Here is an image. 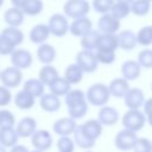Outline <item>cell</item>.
<instances>
[{"label":"cell","mask_w":152,"mask_h":152,"mask_svg":"<svg viewBox=\"0 0 152 152\" xmlns=\"http://www.w3.org/2000/svg\"><path fill=\"white\" fill-rule=\"evenodd\" d=\"M64 101L68 108V114L71 119H82L88 112V102L86 93L81 89H70L64 96Z\"/></svg>","instance_id":"obj_1"},{"label":"cell","mask_w":152,"mask_h":152,"mask_svg":"<svg viewBox=\"0 0 152 152\" xmlns=\"http://www.w3.org/2000/svg\"><path fill=\"white\" fill-rule=\"evenodd\" d=\"M110 94L108 90V86L103 83H94L86 91V99L88 104L94 107L106 106L109 101Z\"/></svg>","instance_id":"obj_2"},{"label":"cell","mask_w":152,"mask_h":152,"mask_svg":"<svg viewBox=\"0 0 152 152\" xmlns=\"http://www.w3.org/2000/svg\"><path fill=\"white\" fill-rule=\"evenodd\" d=\"M121 124L125 129L137 133L146 125V116L140 109H128L122 115Z\"/></svg>","instance_id":"obj_3"},{"label":"cell","mask_w":152,"mask_h":152,"mask_svg":"<svg viewBox=\"0 0 152 152\" xmlns=\"http://www.w3.org/2000/svg\"><path fill=\"white\" fill-rule=\"evenodd\" d=\"M63 11L66 18L77 19L81 17H87L90 11V4L88 0H66Z\"/></svg>","instance_id":"obj_4"},{"label":"cell","mask_w":152,"mask_h":152,"mask_svg":"<svg viewBox=\"0 0 152 152\" xmlns=\"http://www.w3.org/2000/svg\"><path fill=\"white\" fill-rule=\"evenodd\" d=\"M76 64L82 69L84 74H91L97 70L99 62L95 56V51L81 50L76 55Z\"/></svg>","instance_id":"obj_5"},{"label":"cell","mask_w":152,"mask_h":152,"mask_svg":"<svg viewBox=\"0 0 152 152\" xmlns=\"http://www.w3.org/2000/svg\"><path fill=\"white\" fill-rule=\"evenodd\" d=\"M48 27L50 31V34L55 37H64L69 32V21L68 18L64 14L55 13L49 18Z\"/></svg>","instance_id":"obj_6"},{"label":"cell","mask_w":152,"mask_h":152,"mask_svg":"<svg viewBox=\"0 0 152 152\" xmlns=\"http://www.w3.org/2000/svg\"><path fill=\"white\" fill-rule=\"evenodd\" d=\"M0 81L2 86L8 89L17 88L23 82V70H19L14 66H7L0 72Z\"/></svg>","instance_id":"obj_7"},{"label":"cell","mask_w":152,"mask_h":152,"mask_svg":"<svg viewBox=\"0 0 152 152\" xmlns=\"http://www.w3.org/2000/svg\"><path fill=\"white\" fill-rule=\"evenodd\" d=\"M10 59H11L12 66L19 70L28 69L33 63V56L26 49H15L10 55Z\"/></svg>","instance_id":"obj_8"},{"label":"cell","mask_w":152,"mask_h":152,"mask_svg":"<svg viewBox=\"0 0 152 152\" xmlns=\"http://www.w3.org/2000/svg\"><path fill=\"white\" fill-rule=\"evenodd\" d=\"M137 139H138V135L135 132L124 128L115 134L114 145L119 151H129L133 148Z\"/></svg>","instance_id":"obj_9"},{"label":"cell","mask_w":152,"mask_h":152,"mask_svg":"<svg viewBox=\"0 0 152 152\" xmlns=\"http://www.w3.org/2000/svg\"><path fill=\"white\" fill-rule=\"evenodd\" d=\"M52 135L48 129H37L31 137V145L37 151H48L52 146Z\"/></svg>","instance_id":"obj_10"},{"label":"cell","mask_w":152,"mask_h":152,"mask_svg":"<svg viewBox=\"0 0 152 152\" xmlns=\"http://www.w3.org/2000/svg\"><path fill=\"white\" fill-rule=\"evenodd\" d=\"M76 127H77L76 120L71 119L70 116H65V118H61L53 122L52 131H53V133H56L59 137H70L75 132Z\"/></svg>","instance_id":"obj_11"},{"label":"cell","mask_w":152,"mask_h":152,"mask_svg":"<svg viewBox=\"0 0 152 152\" xmlns=\"http://www.w3.org/2000/svg\"><path fill=\"white\" fill-rule=\"evenodd\" d=\"M120 20L114 18L112 14H101L97 20V31L100 33H109L115 34L120 30Z\"/></svg>","instance_id":"obj_12"},{"label":"cell","mask_w":152,"mask_h":152,"mask_svg":"<svg viewBox=\"0 0 152 152\" xmlns=\"http://www.w3.org/2000/svg\"><path fill=\"white\" fill-rule=\"evenodd\" d=\"M124 102L128 109H140L145 102V94L140 88H129L124 96Z\"/></svg>","instance_id":"obj_13"},{"label":"cell","mask_w":152,"mask_h":152,"mask_svg":"<svg viewBox=\"0 0 152 152\" xmlns=\"http://www.w3.org/2000/svg\"><path fill=\"white\" fill-rule=\"evenodd\" d=\"M120 119L119 110L113 106H102L97 112V120L102 126H114Z\"/></svg>","instance_id":"obj_14"},{"label":"cell","mask_w":152,"mask_h":152,"mask_svg":"<svg viewBox=\"0 0 152 152\" xmlns=\"http://www.w3.org/2000/svg\"><path fill=\"white\" fill-rule=\"evenodd\" d=\"M14 128L19 138H31L37 131V121L32 116H24L15 124Z\"/></svg>","instance_id":"obj_15"},{"label":"cell","mask_w":152,"mask_h":152,"mask_svg":"<svg viewBox=\"0 0 152 152\" xmlns=\"http://www.w3.org/2000/svg\"><path fill=\"white\" fill-rule=\"evenodd\" d=\"M93 30V23L88 17H81L77 19H72L71 24H69V32L75 37H83L88 32Z\"/></svg>","instance_id":"obj_16"},{"label":"cell","mask_w":152,"mask_h":152,"mask_svg":"<svg viewBox=\"0 0 152 152\" xmlns=\"http://www.w3.org/2000/svg\"><path fill=\"white\" fill-rule=\"evenodd\" d=\"M129 88H131L129 82L125 80L124 77L113 78L108 84V90H109L110 96L116 97V99H124V96L126 95Z\"/></svg>","instance_id":"obj_17"},{"label":"cell","mask_w":152,"mask_h":152,"mask_svg":"<svg viewBox=\"0 0 152 152\" xmlns=\"http://www.w3.org/2000/svg\"><path fill=\"white\" fill-rule=\"evenodd\" d=\"M141 74V66L134 59H127L121 64V77L129 81H135Z\"/></svg>","instance_id":"obj_18"},{"label":"cell","mask_w":152,"mask_h":152,"mask_svg":"<svg viewBox=\"0 0 152 152\" xmlns=\"http://www.w3.org/2000/svg\"><path fill=\"white\" fill-rule=\"evenodd\" d=\"M80 128L82 129V132L90 139V140H94L96 141L101 134H102V125L101 122L97 120V119H90V120H87L84 124H81L78 125Z\"/></svg>","instance_id":"obj_19"},{"label":"cell","mask_w":152,"mask_h":152,"mask_svg":"<svg viewBox=\"0 0 152 152\" xmlns=\"http://www.w3.org/2000/svg\"><path fill=\"white\" fill-rule=\"evenodd\" d=\"M39 106L46 113H55L59 110L62 102L58 96L51 93H45L39 97Z\"/></svg>","instance_id":"obj_20"},{"label":"cell","mask_w":152,"mask_h":152,"mask_svg":"<svg viewBox=\"0 0 152 152\" xmlns=\"http://www.w3.org/2000/svg\"><path fill=\"white\" fill-rule=\"evenodd\" d=\"M49 37H50V31L46 24H37L28 32L30 42L38 45L45 43L49 39Z\"/></svg>","instance_id":"obj_21"},{"label":"cell","mask_w":152,"mask_h":152,"mask_svg":"<svg viewBox=\"0 0 152 152\" xmlns=\"http://www.w3.org/2000/svg\"><path fill=\"white\" fill-rule=\"evenodd\" d=\"M116 34H118L119 49L124 51H131L138 45L135 33L132 30H122Z\"/></svg>","instance_id":"obj_22"},{"label":"cell","mask_w":152,"mask_h":152,"mask_svg":"<svg viewBox=\"0 0 152 152\" xmlns=\"http://www.w3.org/2000/svg\"><path fill=\"white\" fill-rule=\"evenodd\" d=\"M24 20H25V14L20 8L12 6L7 8L4 13V21L7 24V26L19 27L20 25H23Z\"/></svg>","instance_id":"obj_23"},{"label":"cell","mask_w":152,"mask_h":152,"mask_svg":"<svg viewBox=\"0 0 152 152\" xmlns=\"http://www.w3.org/2000/svg\"><path fill=\"white\" fill-rule=\"evenodd\" d=\"M56 49L51 44L43 43L37 49V58L42 64H51L56 58Z\"/></svg>","instance_id":"obj_24"},{"label":"cell","mask_w":152,"mask_h":152,"mask_svg":"<svg viewBox=\"0 0 152 152\" xmlns=\"http://www.w3.org/2000/svg\"><path fill=\"white\" fill-rule=\"evenodd\" d=\"M36 97H33L30 93H27L25 89L19 90L14 95V104L17 108L21 110H28L34 106Z\"/></svg>","instance_id":"obj_25"},{"label":"cell","mask_w":152,"mask_h":152,"mask_svg":"<svg viewBox=\"0 0 152 152\" xmlns=\"http://www.w3.org/2000/svg\"><path fill=\"white\" fill-rule=\"evenodd\" d=\"M19 137L15 132L14 127H5L0 128V145L5 148H11L12 146L17 145Z\"/></svg>","instance_id":"obj_26"},{"label":"cell","mask_w":152,"mask_h":152,"mask_svg":"<svg viewBox=\"0 0 152 152\" xmlns=\"http://www.w3.org/2000/svg\"><path fill=\"white\" fill-rule=\"evenodd\" d=\"M119 49L118 43V34H109V33H101L97 43L96 50H107V51H116Z\"/></svg>","instance_id":"obj_27"},{"label":"cell","mask_w":152,"mask_h":152,"mask_svg":"<svg viewBox=\"0 0 152 152\" xmlns=\"http://www.w3.org/2000/svg\"><path fill=\"white\" fill-rule=\"evenodd\" d=\"M48 87L50 89V93L58 97L65 96L69 93V90L71 89V84L64 77H61V76H58L55 81H52Z\"/></svg>","instance_id":"obj_28"},{"label":"cell","mask_w":152,"mask_h":152,"mask_svg":"<svg viewBox=\"0 0 152 152\" xmlns=\"http://www.w3.org/2000/svg\"><path fill=\"white\" fill-rule=\"evenodd\" d=\"M1 36H4L11 44H13L15 48L19 46L24 42V32L19 27H12V26H6L1 32Z\"/></svg>","instance_id":"obj_29"},{"label":"cell","mask_w":152,"mask_h":152,"mask_svg":"<svg viewBox=\"0 0 152 152\" xmlns=\"http://www.w3.org/2000/svg\"><path fill=\"white\" fill-rule=\"evenodd\" d=\"M23 89H25L27 93H30L33 97H40L43 94H45V86L43 82L36 77V78H28L24 82Z\"/></svg>","instance_id":"obj_30"},{"label":"cell","mask_w":152,"mask_h":152,"mask_svg":"<svg viewBox=\"0 0 152 152\" xmlns=\"http://www.w3.org/2000/svg\"><path fill=\"white\" fill-rule=\"evenodd\" d=\"M100 32L97 30H91L83 37H81L80 44L82 46V50H89V51H96L97 49V43L100 38Z\"/></svg>","instance_id":"obj_31"},{"label":"cell","mask_w":152,"mask_h":152,"mask_svg":"<svg viewBox=\"0 0 152 152\" xmlns=\"http://www.w3.org/2000/svg\"><path fill=\"white\" fill-rule=\"evenodd\" d=\"M83 71L82 69L76 64H69L65 70H64V78L70 83V84H78L83 80Z\"/></svg>","instance_id":"obj_32"},{"label":"cell","mask_w":152,"mask_h":152,"mask_svg":"<svg viewBox=\"0 0 152 152\" xmlns=\"http://www.w3.org/2000/svg\"><path fill=\"white\" fill-rule=\"evenodd\" d=\"M59 76L58 74V70L52 66L51 64H45L43 65L40 69H39V72H38V78L43 82L44 86H49L52 81H55L57 77Z\"/></svg>","instance_id":"obj_33"},{"label":"cell","mask_w":152,"mask_h":152,"mask_svg":"<svg viewBox=\"0 0 152 152\" xmlns=\"http://www.w3.org/2000/svg\"><path fill=\"white\" fill-rule=\"evenodd\" d=\"M72 135H74L72 140H74L75 145H76L77 147L82 148V150H86V151H87V150H90V148H93V147L95 146V142H96V141L90 140V139L82 132V129L80 128L78 125H77L75 132L72 133Z\"/></svg>","instance_id":"obj_34"},{"label":"cell","mask_w":152,"mask_h":152,"mask_svg":"<svg viewBox=\"0 0 152 152\" xmlns=\"http://www.w3.org/2000/svg\"><path fill=\"white\" fill-rule=\"evenodd\" d=\"M43 8H44V4L42 0H25L20 10L25 15L36 17L42 13Z\"/></svg>","instance_id":"obj_35"},{"label":"cell","mask_w":152,"mask_h":152,"mask_svg":"<svg viewBox=\"0 0 152 152\" xmlns=\"http://www.w3.org/2000/svg\"><path fill=\"white\" fill-rule=\"evenodd\" d=\"M129 13H131V4L120 2V1H115L109 11V14H112L118 20L125 19L126 17H128Z\"/></svg>","instance_id":"obj_36"},{"label":"cell","mask_w":152,"mask_h":152,"mask_svg":"<svg viewBox=\"0 0 152 152\" xmlns=\"http://www.w3.org/2000/svg\"><path fill=\"white\" fill-rule=\"evenodd\" d=\"M151 10V2L148 0H133L131 2V13L137 17H144L148 14Z\"/></svg>","instance_id":"obj_37"},{"label":"cell","mask_w":152,"mask_h":152,"mask_svg":"<svg viewBox=\"0 0 152 152\" xmlns=\"http://www.w3.org/2000/svg\"><path fill=\"white\" fill-rule=\"evenodd\" d=\"M137 44L141 46H150L152 45V25H147L141 27L137 33Z\"/></svg>","instance_id":"obj_38"},{"label":"cell","mask_w":152,"mask_h":152,"mask_svg":"<svg viewBox=\"0 0 152 152\" xmlns=\"http://www.w3.org/2000/svg\"><path fill=\"white\" fill-rule=\"evenodd\" d=\"M96 59L99 64H104V65H110L115 61V51H107V50H96L95 51Z\"/></svg>","instance_id":"obj_39"},{"label":"cell","mask_w":152,"mask_h":152,"mask_svg":"<svg viewBox=\"0 0 152 152\" xmlns=\"http://www.w3.org/2000/svg\"><path fill=\"white\" fill-rule=\"evenodd\" d=\"M138 64L141 68L151 69L152 68V49H144L138 53L137 58Z\"/></svg>","instance_id":"obj_40"},{"label":"cell","mask_w":152,"mask_h":152,"mask_svg":"<svg viewBox=\"0 0 152 152\" xmlns=\"http://www.w3.org/2000/svg\"><path fill=\"white\" fill-rule=\"evenodd\" d=\"M15 116L8 109H0V128L5 127H14L15 126Z\"/></svg>","instance_id":"obj_41"},{"label":"cell","mask_w":152,"mask_h":152,"mask_svg":"<svg viewBox=\"0 0 152 152\" xmlns=\"http://www.w3.org/2000/svg\"><path fill=\"white\" fill-rule=\"evenodd\" d=\"M114 2H115V0H93L91 6L95 12H97L100 14H107V13H109Z\"/></svg>","instance_id":"obj_42"},{"label":"cell","mask_w":152,"mask_h":152,"mask_svg":"<svg viewBox=\"0 0 152 152\" xmlns=\"http://www.w3.org/2000/svg\"><path fill=\"white\" fill-rule=\"evenodd\" d=\"M56 146L58 152H74L76 145L70 137H59Z\"/></svg>","instance_id":"obj_43"},{"label":"cell","mask_w":152,"mask_h":152,"mask_svg":"<svg viewBox=\"0 0 152 152\" xmlns=\"http://www.w3.org/2000/svg\"><path fill=\"white\" fill-rule=\"evenodd\" d=\"M132 150L133 152H152V141L147 138H138Z\"/></svg>","instance_id":"obj_44"},{"label":"cell","mask_w":152,"mask_h":152,"mask_svg":"<svg viewBox=\"0 0 152 152\" xmlns=\"http://www.w3.org/2000/svg\"><path fill=\"white\" fill-rule=\"evenodd\" d=\"M17 48L11 44L4 36L0 34V55L1 56H10Z\"/></svg>","instance_id":"obj_45"},{"label":"cell","mask_w":152,"mask_h":152,"mask_svg":"<svg viewBox=\"0 0 152 152\" xmlns=\"http://www.w3.org/2000/svg\"><path fill=\"white\" fill-rule=\"evenodd\" d=\"M12 101V93L5 86H0V107H6Z\"/></svg>","instance_id":"obj_46"},{"label":"cell","mask_w":152,"mask_h":152,"mask_svg":"<svg viewBox=\"0 0 152 152\" xmlns=\"http://www.w3.org/2000/svg\"><path fill=\"white\" fill-rule=\"evenodd\" d=\"M142 113L145 114V116H148L152 114V97H148L147 100H145L142 104Z\"/></svg>","instance_id":"obj_47"},{"label":"cell","mask_w":152,"mask_h":152,"mask_svg":"<svg viewBox=\"0 0 152 152\" xmlns=\"http://www.w3.org/2000/svg\"><path fill=\"white\" fill-rule=\"evenodd\" d=\"M8 152H30V151H28V148H27L25 145L17 144V145L12 146V147L10 148V151H8Z\"/></svg>","instance_id":"obj_48"},{"label":"cell","mask_w":152,"mask_h":152,"mask_svg":"<svg viewBox=\"0 0 152 152\" xmlns=\"http://www.w3.org/2000/svg\"><path fill=\"white\" fill-rule=\"evenodd\" d=\"M25 0H11V4L13 7H17V8H21L23 4H24Z\"/></svg>","instance_id":"obj_49"},{"label":"cell","mask_w":152,"mask_h":152,"mask_svg":"<svg viewBox=\"0 0 152 152\" xmlns=\"http://www.w3.org/2000/svg\"><path fill=\"white\" fill-rule=\"evenodd\" d=\"M146 122L152 127V114H151V115H148V116H146Z\"/></svg>","instance_id":"obj_50"},{"label":"cell","mask_w":152,"mask_h":152,"mask_svg":"<svg viewBox=\"0 0 152 152\" xmlns=\"http://www.w3.org/2000/svg\"><path fill=\"white\" fill-rule=\"evenodd\" d=\"M115 1H120V2H126V4H131L133 0H115Z\"/></svg>","instance_id":"obj_51"},{"label":"cell","mask_w":152,"mask_h":152,"mask_svg":"<svg viewBox=\"0 0 152 152\" xmlns=\"http://www.w3.org/2000/svg\"><path fill=\"white\" fill-rule=\"evenodd\" d=\"M0 152H8V151H7V148H5L4 146L0 145Z\"/></svg>","instance_id":"obj_52"},{"label":"cell","mask_w":152,"mask_h":152,"mask_svg":"<svg viewBox=\"0 0 152 152\" xmlns=\"http://www.w3.org/2000/svg\"><path fill=\"white\" fill-rule=\"evenodd\" d=\"M4 2H5V0H0V8L2 7V5H4Z\"/></svg>","instance_id":"obj_53"},{"label":"cell","mask_w":152,"mask_h":152,"mask_svg":"<svg viewBox=\"0 0 152 152\" xmlns=\"http://www.w3.org/2000/svg\"><path fill=\"white\" fill-rule=\"evenodd\" d=\"M30 152H42V151H37V150H33V151H30Z\"/></svg>","instance_id":"obj_54"},{"label":"cell","mask_w":152,"mask_h":152,"mask_svg":"<svg viewBox=\"0 0 152 152\" xmlns=\"http://www.w3.org/2000/svg\"><path fill=\"white\" fill-rule=\"evenodd\" d=\"M86 152H91V151H89V150H87V151H86Z\"/></svg>","instance_id":"obj_55"},{"label":"cell","mask_w":152,"mask_h":152,"mask_svg":"<svg viewBox=\"0 0 152 152\" xmlns=\"http://www.w3.org/2000/svg\"><path fill=\"white\" fill-rule=\"evenodd\" d=\"M151 90H152V83H151Z\"/></svg>","instance_id":"obj_56"},{"label":"cell","mask_w":152,"mask_h":152,"mask_svg":"<svg viewBox=\"0 0 152 152\" xmlns=\"http://www.w3.org/2000/svg\"><path fill=\"white\" fill-rule=\"evenodd\" d=\"M148 1H150V2H152V0H148Z\"/></svg>","instance_id":"obj_57"},{"label":"cell","mask_w":152,"mask_h":152,"mask_svg":"<svg viewBox=\"0 0 152 152\" xmlns=\"http://www.w3.org/2000/svg\"><path fill=\"white\" fill-rule=\"evenodd\" d=\"M0 72H1V70H0Z\"/></svg>","instance_id":"obj_58"}]
</instances>
